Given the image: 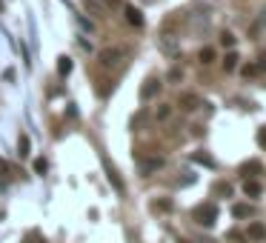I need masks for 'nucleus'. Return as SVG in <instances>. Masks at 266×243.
<instances>
[{
    "mask_svg": "<svg viewBox=\"0 0 266 243\" xmlns=\"http://www.w3.org/2000/svg\"><path fill=\"white\" fill-rule=\"evenodd\" d=\"M192 218H195V223H200V226H215V220H218V206L215 203H200V206L192 212Z\"/></svg>",
    "mask_w": 266,
    "mask_h": 243,
    "instance_id": "f257e3e1",
    "label": "nucleus"
},
{
    "mask_svg": "<svg viewBox=\"0 0 266 243\" xmlns=\"http://www.w3.org/2000/svg\"><path fill=\"white\" fill-rule=\"evenodd\" d=\"M100 163H103V169H106V177H109V183H112V189H115L117 195H123V192H126V183L120 180V174H117L115 163L109 161V155H100Z\"/></svg>",
    "mask_w": 266,
    "mask_h": 243,
    "instance_id": "f03ea898",
    "label": "nucleus"
},
{
    "mask_svg": "<svg viewBox=\"0 0 266 243\" xmlns=\"http://www.w3.org/2000/svg\"><path fill=\"white\" fill-rule=\"evenodd\" d=\"M120 60H123V49H117V46L100 49V63H103V66H115Z\"/></svg>",
    "mask_w": 266,
    "mask_h": 243,
    "instance_id": "7ed1b4c3",
    "label": "nucleus"
},
{
    "mask_svg": "<svg viewBox=\"0 0 266 243\" xmlns=\"http://www.w3.org/2000/svg\"><path fill=\"white\" fill-rule=\"evenodd\" d=\"M246 238H249V241H255V243L266 241V226H264V223H249V232H246Z\"/></svg>",
    "mask_w": 266,
    "mask_h": 243,
    "instance_id": "20e7f679",
    "label": "nucleus"
},
{
    "mask_svg": "<svg viewBox=\"0 0 266 243\" xmlns=\"http://www.w3.org/2000/svg\"><path fill=\"white\" fill-rule=\"evenodd\" d=\"M177 106L183 109V112H195L197 106H200V100H197V94H180V100H177Z\"/></svg>",
    "mask_w": 266,
    "mask_h": 243,
    "instance_id": "39448f33",
    "label": "nucleus"
},
{
    "mask_svg": "<svg viewBox=\"0 0 266 243\" xmlns=\"http://www.w3.org/2000/svg\"><path fill=\"white\" fill-rule=\"evenodd\" d=\"M163 158H149V161H143L140 163V172L143 174H152V172H158V169H163Z\"/></svg>",
    "mask_w": 266,
    "mask_h": 243,
    "instance_id": "423d86ee",
    "label": "nucleus"
},
{
    "mask_svg": "<svg viewBox=\"0 0 266 243\" xmlns=\"http://www.w3.org/2000/svg\"><path fill=\"white\" fill-rule=\"evenodd\" d=\"M264 29H266V6H264V9H261V14H258V17H255V23L252 26H249V35H261V32H264Z\"/></svg>",
    "mask_w": 266,
    "mask_h": 243,
    "instance_id": "0eeeda50",
    "label": "nucleus"
},
{
    "mask_svg": "<svg viewBox=\"0 0 266 243\" xmlns=\"http://www.w3.org/2000/svg\"><path fill=\"white\" fill-rule=\"evenodd\" d=\"M158 92H161V81H155V78H152V81H146V86L140 89V94H143V100H149V97H155Z\"/></svg>",
    "mask_w": 266,
    "mask_h": 243,
    "instance_id": "6e6552de",
    "label": "nucleus"
},
{
    "mask_svg": "<svg viewBox=\"0 0 266 243\" xmlns=\"http://www.w3.org/2000/svg\"><path fill=\"white\" fill-rule=\"evenodd\" d=\"M123 14H126V20L132 26H143V14H140V9H135V6H126L123 9Z\"/></svg>",
    "mask_w": 266,
    "mask_h": 243,
    "instance_id": "1a4fd4ad",
    "label": "nucleus"
},
{
    "mask_svg": "<svg viewBox=\"0 0 266 243\" xmlns=\"http://www.w3.org/2000/svg\"><path fill=\"white\" fill-rule=\"evenodd\" d=\"M197 60H200L203 66H209V63H215V60H218V55H215V49H212V46H203L200 52H197Z\"/></svg>",
    "mask_w": 266,
    "mask_h": 243,
    "instance_id": "9d476101",
    "label": "nucleus"
},
{
    "mask_svg": "<svg viewBox=\"0 0 266 243\" xmlns=\"http://www.w3.org/2000/svg\"><path fill=\"white\" fill-rule=\"evenodd\" d=\"M17 155H20V158H29V155H32V143H29V135H20V138H17Z\"/></svg>",
    "mask_w": 266,
    "mask_h": 243,
    "instance_id": "9b49d317",
    "label": "nucleus"
},
{
    "mask_svg": "<svg viewBox=\"0 0 266 243\" xmlns=\"http://www.w3.org/2000/svg\"><path fill=\"white\" fill-rule=\"evenodd\" d=\"M261 192H264V189H261L258 180H246V183H243V195L246 197H261Z\"/></svg>",
    "mask_w": 266,
    "mask_h": 243,
    "instance_id": "f8f14e48",
    "label": "nucleus"
},
{
    "mask_svg": "<svg viewBox=\"0 0 266 243\" xmlns=\"http://www.w3.org/2000/svg\"><path fill=\"white\" fill-rule=\"evenodd\" d=\"M83 6H86V12H92V14H103L106 12L103 0H83Z\"/></svg>",
    "mask_w": 266,
    "mask_h": 243,
    "instance_id": "ddd939ff",
    "label": "nucleus"
},
{
    "mask_svg": "<svg viewBox=\"0 0 266 243\" xmlns=\"http://www.w3.org/2000/svg\"><path fill=\"white\" fill-rule=\"evenodd\" d=\"M238 63H241L238 52H229V55L223 58V69H226V72H235V69H238Z\"/></svg>",
    "mask_w": 266,
    "mask_h": 243,
    "instance_id": "4468645a",
    "label": "nucleus"
},
{
    "mask_svg": "<svg viewBox=\"0 0 266 243\" xmlns=\"http://www.w3.org/2000/svg\"><path fill=\"white\" fill-rule=\"evenodd\" d=\"M261 169H264V166H261L258 161H246V163L241 166V174H246V177H249V174H258Z\"/></svg>",
    "mask_w": 266,
    "mask_h": 243,
    "instance_id": "2eb2a0df",
    "label": "nucleus"
},
{
    "mask_svg": "<svg viewBox=\"0 0 266 243\" xmlns=\"http://www.w3.org/2000/svg\"><path fill=\"white\" fill-rule=\"evenodd\" d=\"M232 215H235V218H249V215H252V206H249V203H235V206H232Z\"/></svg>",
    "mask_w": 266,
    "mask_h": 243,
    "instance_id": "dca6fc26",
    "label": "nucleus"
},
{
    "mask_svg": "<svg viewBox=\"0 0 266 243\" xmlns=\"http://www.w3.org/2000/svg\"><path fill=\"white\" fill-rule=\"evenodd\" d=\"M192 161H195V163H203V166H209V169H212V166H215V161H212V158H209L206 152H195V155H192Z\"/></svg>",
    "mask_w": 266,
    "mask_h": 243,
    "instance_id": "f3484780",
    "label": "nucleus"
},
{
    "mask_svg": "<svg viewBox=\"0 0 266 243\" xmlns=\"http://www.w3.org/2000/svg\"><path fill=\"white\" fill-rule=\"evenodd\" d=\"M152 209H155V212H172V200H155Z\"/></svg>",
    "mask_w": 266,
    "mask_h": 243,
    "instance_id": "a211bd4d",
    "label": "nucleus"
},
{
    "mask_svg": "<svg viewBox=\"0 0 266 243\" xmlns=\"http://www.w3.org/2000/svg\"><path fill=\"white\" fill-rule=\"evenodd\" d=\"M161 49H163V52H169V55H175V52H177V43H175V40H169V37H163Z\"/></svg>",
    "mask_w": 266,
    "mask_h": 243,
    "instance_id": "6ab92c4d",
    "label": "nucleus"
},
{
    "mask_svg": "<svg viewBox=\"0 0 266 243\" xmlns=\"http://www.w3.org/2000/svg\"><path fill=\"white\" fill-rule=\"evenodd\" d=\"M58 72L63 75V78H66V75L72 72V60H69V58H60V63H58Z\"/></svg>",
    "mask_w": 266,
    "mask_h": 243,
    "instance_id": "aec40b11",
    "label": "nucleus"
},
{
    "mask_svg": "<svg viewBox=\"0 0 266 243\" xmlns=\"http://www.w3.org/2000/svg\"><path fill=\"white\" fill-rule=\"evenodd\" d=\"M215 195H223V197H232V186H229V183H218V186H215Z\"/></svg>",
    "mask_w": 266,
    "mask_h": 243,
    "instance_id": "412c9836",
    "label": "nucleus"
},
{
    "mask_svg": "<svg viewBox=\"0 0 266 243\" xmlns=\"http://www.w3.org/2000/svg\"><path fill=\"white\" fill-rule=\"evenodd\" d=\"M235 40H238V37L232 35V32H223V35H220V43H223V46H235Z\"/></svg>",
    "mask_w": 266,
    "mask_h": 243,
    "instance_id": "4be33fe9",
    "label": "nucleus"
},
{
    "mask_svg": "<svg viewBox=\"0 0 266 243\" xmlns=\"http://www.w3.org/2000/svg\"><path fill=\"white\" fill-rule=\"evenodd\" d=\"M169 115H172V106H161V109L155 112V117H158V120H166Z\"/></svg>",
    "mask_w": 266,
    "mask_h": 243,
    "instance_id": "5701e85b",
    "label": "nucleus"
},
{
    "mask_svg": "<svg viewBox=\"0 0 266 243\" xmlns=\"http://www.w3.org/2000/svg\"><path fill=\"white\" fill-rule=\"evenodd\" d=\"M241 72H243V78H255V75H258V66H255V63H246Z\"/></svg>",
    "mask_w": 266,
    "mask_h": 243,
    "instance_id": "b1692460",
    "label": "nucleus"
},
{
    "mask_svg": "<svg viewBox=\"0 0 266 243\" xmlns=\"http://www.w3.org/2000/svg\"><path fill=\"white\" fill-rule=\"evenodd\" d=\"M180 78H183V72H180V69H172V72H169V81H172V83H177Z\"/></svg>",
    "mask_w": 266,
    "mask_h": 243,
    "instance_id": "393cba45",
    "label": "nucleus"
},
{
    "mask_svg": "<svg viewBox=\"0 0 266 243\" xmlns=\"http://www.w3.org/2000/svg\"><path fill=\"white\" fill-rule=\"evenodd\" d=\"M255 66H258V72H266V52L258 58V63H255Z\"/></svg>",
    "mask_w": 266,
    "mask_h": 243,
    "instance_id": "a878e982",
    "label": "nucleus"
},
{
    "mask_svg": "<svg viewBox=\"0 0 266 243\" xmlns=\"http://www.w3.org/2000/svg\"><path fill=\"white\" fill-rule=\"evenodd\" d=\"M258 143H261V146H264V149H266V126L261 129V132H258Z\"/></svg>",
    "mask_w": 266,
    "mask_h": 243,
    "instance_id": "bb28decb",
    "label": "nucleus"
},
{
    "mask_svg": "<svg viewBox=\"0 0 266 243\" xmlns=\"http://www.w3.org/2000/svg\"><path fill=\"white\" fill-rule=\"evenodd\" d=\"M35 169H37V172H46V161H43V158H40V161L35 163Z\"/></svg>",
    "mask_w": 266,
    "mask_h": 243,
    "instance_id": "cd10ccee",
    "label": "nucleus"
},
{
    "mask_svg": "<svg viewBox=\"0 0 266 243\" xmlns=\"http://www.w3.org/2000/svg\"><path fill=\"white\" fill-rule=\"evenodd\" d=\"M0 172H9V163L3 161V158H0Z\"/></svg>",
    "mask_w": 266,
    "mask_h": 243,
    "instance_id": "c85d7f7f",
    "label": "nucleus"
},
{
    "mask_svg": "<svg viewBox=\"0 0 266 243\" xmlns=\"http://www.w3.org/2000/svg\"><path fill=\"white\" fill-rule=\"evenodd\" d=\"M0 9H3V0H0Z\"/></svg>",
    "mask_w": 266,
    "mask_h": 243,
    "instance_id": "c756f323",
    "label": "nucleus"
}]
</instances>
